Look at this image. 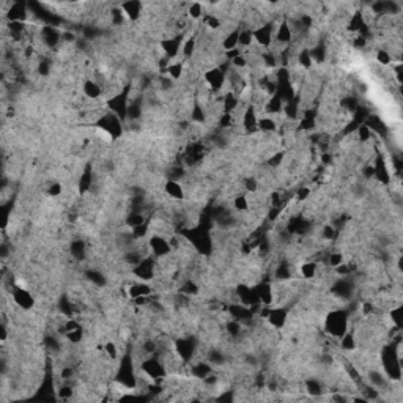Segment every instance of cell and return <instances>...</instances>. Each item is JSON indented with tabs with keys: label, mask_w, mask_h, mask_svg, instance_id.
I'll return each mask as SVG.
<instances>
[{
	"label": "cell",
	"mask_w": 403,
	"mask_h": 403,
	"mask_svg": "<svg viewBox=\"0 0 403 403\" xmlns=\"http://www.w3.org/2000/svg\"><path fill=\"white\" fill-rule=\"evenodd\" d=\"M304 391L310 397H320L323 394V385L320 380L316 378H309L304 381Z\"/></svg>",
	"instance_id": "484cf974"
},
{
	"label": "cell",
	"mask_w": 403,
	"mask_h": 403,
	"mask_svg": "<svg viewBox=\"0 0 403 403\" xmlns=\"http://www.w3.org/2000/svg\"><path fill=\"white\" fill-rule=\"evenodd\" d=\"M343 263V254L342 252H331L328 257H326V265L329 268H337L339 265Z\"/></svg>",
	"instance_id": "60d3db41"
},
{
	"label": "cell",
	"mask_w": 403,
	"mask_h": 403,
	"mask_svg": "<svg viewBox=\"0 0 403 403\" xmlns=\"http://www.w3.org/2000/svg\"><path fill=\"white\" fill-rule=\"evenodd\" d=\"M124 222H126V225L132 230V228H136L139 225H142L143 222H147L145 217H143V214L140 213V211H134V213H129L126 216V219H124Z\"/></svg>",
	"instance_id": "836d02e7"
},
{
	"label": "cell",
	"mask_w": 403,
	"mask_h": 403,
	"mask_svg": "<svg viewBox=\"0 0 403 403\" xmlns=\"http://www.w3.org/2000/svg\"><path fill=\"white\" fill-rule=\"evenodd\" d=\"M51 70H52L51 59H46V57L40 59V62H38V65H36V73L40 76H43V78H46V76L51 74Z\"/></svg>",
	"instance_id": "74e56055"
},
{
	"label": "cell",
	"mask_w": 403,
	"mask_h": 403,
	"mask_svg": "<svg viewBox=\"0 0 403 403\" xmlns=\"http://www.w3.org/2000/svg\"><path fill=\"white\" fill-rule=\"evenodd\" d=\"M202 22H203V25L208 28V30H213V32L220 30V27H222V22H220L219 16H216L214 13H208V11H205L203 17H202Z\"/></svg>",
	"instance_id": "83f0119b"
},
{
	"label": "cell",
	"mask_w": 403,
	"mask_h": 403,
	"mask_svg": "<svg viewBox=\"0 0 403 403\" xmlns=\"http://www.w3.org/2000/svg\"><path fill=\"white\" fill-rule=\"evenodd\" d=\"M316 271H318V265H316V262H304L300 266V273H301L304 281H312L316 276Z\"/></svg>",
	"instance_id": "f1b7e54d"
},
{
	"label": "cell",
	"mask_w": 403,
	"mask_h": 403,
	"mask_svg": "<svg viewBox=\"0 0 403 403\" xmlns=\"http://www.w3.org/2000/svg\"><path fill=\"white\" fill-rule=\"evenodd\" d=\"M40 40L47 49H55L62 43V33L59 28L52 25H41L40 27Z\"/></svg>",
	"instance_id": "ba28073f"
},
{
	"label": "cell",
	"mask_w": 403,
	"mask_h": 403,
	"mask_svg": "<svg viewBox=\"0 0 403 403\" xmlns=\"http://www.w3.org/2000/svg\"><path fill=\"white\" fill-rule=\"evenodd\" d=\"M375 59H377L380 66H389V65H392V60H394L392 59V54L388 49H378L375 52Z\"/></svg>",
	"instance_id": "8d00e7d4"
},
{
	"label": "cell",
	"mask_w": 403,
	"mask_h": 403,
	"mask_svg": "<svg viewBox=\"0 0 403 403\" xmlns=\"http://www.w3.org/2000/svg\"><path fill=\"white\" fill-rule=\"evenodd\" d=\"M70 252L76 260L79 262L85 260V258H87V243H85L84 239H74L70 244Z\"/></svg>",
	"instance_id": "44dd1931"
},
{
	"label": "cell",
	"mask_w": 403,
	"mask_h": 403,
	"mask_svg": "<svg viewBox=\"0 0 403 403\" xmlns=\"http://www.w3.org/2000/svg\"><path fill=\"white\" fill-rule=\"evenodd\" d=\"M92 185H93V177H92V172L90 169L87 167L84 172H82V175L79 177V181H78V189H79V194L81 196H85L89 193V191L92 189Z\"/></svg>",
	"instance_id": "cb8c5ba5"
},
{
	"label": "cell",
	"mask_w": 403,
	"mask_h": 403,
	"mask_svg": "<svg viewBox=\"0 0 403 403\" xmlns=\"http://www.w3.org/2000/svg\"><path fill=\"white\" fill-rule=\"evenodd\" d=\"M274 32H276V22L274 21H268L260 25H257L252 28V36H254V43L265 49H271V46L274 43Z\"/></svg>",
	"instance_id": "277c9868"
},
{
	"label": "cell",
	"mask_w": 403,
	"mask_h": 403,
	"mask_svg": "<svg viewBox=\"0 0 403 403\" xmlns=\"http://www.w3.org/2000/svg\"><path fill=\"white\" fill-rule=\"evenodd\" d=\"M62 194H63V186H62V183H59V181H54V183H51L49 188H47V196L60 197Z\"/></svg>",
	"instance_id": "ee69618b"
},
{
	"label": "cell",
	"mask_w": 403,
	"mask_h": 403,
	"mask_svg": "<svg viewBox=\"0 0 403 403\" xmlns=\"http://www.w3.org/2000/svg\"><path fill=\"white\" fill-rule=\"evenodd\" d=\"M238 36H239V27L233 28L232 32H228L222 38V41H220V47H222L225 52L238 49Z\"/></svg>",
	"instance_id": "603a6c76"
},
{
	"label": "cell",
	"mask_w": 403,
	"mask_h": 403,
	"mask_svg": "<svg viewBox=\"0 0 403 403\" xmlns=\"http://www.w3.org/2000/svg\"><path fill=\"white\" fill-rule=\"evenodd\" d=\"M148 249L151 251V255L156 258H166L172 254V246L169 243L167 236L155 233L148 239Z\"/></svg>",
	"instance_id": "5b68a950"
},
{
	"label": "cell",
	"mask_w": 403,
	"mask_h": 403,
	"mask_svg": "<svg viewBox=\"0 0 403 403\" xmlns=\"http://www.w3.org/2000/svg\"><path fill=\"white\" fill-rule=\"evenodd\" d=\"M120 9L123 11L124 17L129 19L131 22H136L139 21V17L142 14V9H143V5L137 0H129V2H124L120 5Z\"/></svg>",
	"instance_id": "9a60e30c"
},
{
	"label": "cell",
	"mask_w": 403,
	"mask_h": 403,
	"mask_svg": "<svg viewBox=\"0 0 403 403\" xmlns=\"http://www.w3.org/2000/svg\"><path fill=\"white\" fill-rule=\"evenodd\" d=\"M274 41L277 44H281L282 47H287L290 46L292 41H293V30L287 21V17L282 19V21L276 25V32H274Z\"/></svg>",
	"instance_id": "4fadbf2b"
},
{
	"label": "cell",
	"mask_w": 403,
	"mask_h": 403,
	"mask_svg": "<svg viewBox=\"0 0 403 403\" xmlns=\"http://www.w3.org/2000/svg\"><path fill=\"white\" fill-rule=\"evenodd\" d=\"M339 345H340L342 351H347V353L354 351V350H356V347H358L356 335H354V332L347 331V332H345V334L342 335V337L339 339Z\"/></svg>",
	"instance_id": "d4e9b609"
},
{
	"label": "cell",
	"mask_w": 403,
	"mask_h": 403,
	"mask_svg": "<svg viewBox=\"0 0 403 403\" xmlns=\"http://www.w3.org/2000/svg\"><path fill=\"white\" fill-rule=\"evenodd\" d=\"M97 126L101 131H104L105 134H109L110 139H118L123 134V121L115 113L109 112L107 109H105V112L98 117Z\"/></svg>",
	"instance_id": "3957f363"
},
{
	"label": "cell",
	"mask_w": 403,
	"mask_h": 403,
	"mask_svg": "<svg viewBox=\"0 0 403 403\" xmlns=\"http://www.w3.org/2000/svg\"><path fill=\"white\" fill-rule=\"evenodd\" d=\"M254 43V36H252V28L243 27L239 28V36H238V46L243 47V49H249Z\"/></svg>",
	"instance_id": "4316f807"
},
{
	"label": "cell",
	"mask_w": 403,
	"mask_h": 403,
	"mask_svg": "<svg viewBox=\"0 0 403 403\" xmlns=\"http://www.w3.org/2000/svg\"><path fill=\"white\" fill-rule=\"evenodd\" d=\"M211 372H214L213 366H211L209 362H197L194 366H191V370H189V375L193 378H199V380H203L206 378Z\"/></svg>",
	"instance_id": "ffe728a7"
},
{
	"label": "cell",
	"mask_w": 403,
	"mask_h": 403,
	"mask_svg": "<svg viewBox=\"0 0 403 403\" xmlns=\"http://www.w3.org/2000/svg\"><path fill=\"white\" fill-rule=\"evenodd\" d=\"M233 209L238 211V213H247L251 209V202H249L247 196L244 194H238L233 199Z\"/></svg>",
	"instance_id": "4dcf8cb0"
},
{
	"label": "cell",
	"mask_w": 403,
	"mask_h": 403,
	"mask_svg": "<svg viewBox=\"0 0 403 403\" xmlns=\"http://www.w3.org/2000/svg\"><path fill=\"white\" fill-rule=\"evenodd\" d=\"M266 321L271 328L282 329L287 324V321H289V309H285V307H281V305L271 307L270 313H268V316H266Z\"/></svg>",
	"instance_id": "8fae6325"
},
{
	"label": "cell",
	"mask_w": 403,
	"mask_h": 403,
	"mask_svg": "<svg viewBox=\"0 0 403 403\" xmlns=\"http://www.w3.org/2000/svg\"><path fill=\"white\" fill-rule=\"evenodd\" d=\"M84 335H85L84 329L79 328V329H76V331L66 332V334H65V337H66V340H68L70 343H81V342L84 340Z\"/></svg>",
	"instance_id": "b9f144b4"
},
{
	"label": "cell",
	"mask_w": 403,
	"mask_h": 403,
	"mask_svg": "<svg viewBox=\"0 0 403 403\" xmlns=\"http://www.w3.org/2000/svg\"><path fill=\"white\" fill-rule=\"evenodd\" d=\"M356 136H358V140L361 143H366V142H369L373 137V132L366 126V124L362 123L361 126H358V129H356Z\"/></svg>",
	"instance_id": "ab89813d"
},
{
	"label": "cell",
	"mask_w": 403,
	"mask_h": 403,
	"mask_svg": "<svg viewBox=\"0 0 403 403\" xmlns=\"http://www.w3.org/2000/svg\"><path fill=\"white\" fill-rule=\"evenodd\" d=\"M196 49H197V38L196 36H189L188 40L183 43V47H181V54H183V57L188 60V59H191V57H194Z\"/></svg>",
	"instance_id": "1f68e13d"
},
{
	"label": "cell",
	"mask_w": 403,
	"mask_h": 403,
	"mask_svg": "<svg viewBox=\"0 0 403 403\" xmlns=\"http://www.w3.org/2000/svg\"><path fill=\"white\" fill-rule=\"evenodd\" d=\"M30 9H28V3L24 2H13L8 6V11L5 13L8 22H25Z\"/></svg>",
	"instance_id": "9c48e42d"
},
{
	"label": "cell",
	"mask_w": 403,
	"mask_h": 403,
	"mask_svg": "<svg viewBox=\"0 0 403 403\" xmlns=\"http://www.w3.org/2000/svg\"><path fill=\"white\" fill-rule=\"evenodd\" d=\"M181 44H183V40H181V35L178 36H170V38H164L161 41V47L164 51V55L167 57L169 60L177 59L178 54L181 52Z\"/></svg>",
	"instance_id": "5bb4252c"
},
{
	"label": "cell",
	"mask_w": 403,
	"mask_h": 403,
	"mask_svg": "<svg viewBox=\"0 0 403 403\" xmlns=\"http://www.w3.org/2000/svg\"><path fill=\"white\" fill-rule=\"evenodd\" d=\"M102 351H104V354L105 356H107L110 361H117L118 359V345L115 343L113 340H109V342H105L104 345H102Z\"/></svg>",
	"instance_id": "e575fe53"
},
{
	"label": "cell",
	"mask_w": 403,
	"mask_h": 403,
	"mask_svg": "<svg viewBox=\"0 0 403 403\" xmlns=\"http://www.w3.org/2000/svg\"><path fill=\"white\" fill-rule=\"evenodd\" d=\"M57 394H59L60 399L63 400H68L74 396V389L70 386V385H66V383H63V385L59 388V391H57Z\"/></svg>",
	"instance_id": "7bdbcfd3"
},
{
	"label": "cell",
	"mask_w": 403,
	"mask_h": 403,
	"mask_svg": "<svg viewBox=\"0 0 403 403\" xmlns=\"http://www.w3.org/2000/svg\"><path fill=\"white\" fill-rule=\"evenodd\" d=\"M257 128L263 134H274L279 129V123H277L270 115H263V117H258Z\"/></svg>",
	"instance_id": "d6986e66"
},
{
	"label": "cell",
	"mask_w": 403,
	"mask_h": 403,
	"mask_svg": "<svg viewBox=\"0 0 403 403\" xmlns=\"http://www.w3.org/2000/svg\"><path fill=\"white\" fill-rule=\"evenodd\" d=\"M296 63H298L302 70H310L313 66V62H312V57H310V52H309V47H302L300 49L298 55H296Z\"/></svg>",
	"instance_id": "f546056e"
},
{
	"label": "cell",
	"mask_w": 403,
	"mask_h": 403,
	"mask_svg": "<svg viewBox=\"0 0 403 403\" xmlns=\"http://www.w3.org/2000/svg\"><path fill=\"white\" fill-rule=\"evenodd\" d=\"M203 78H205L206 87L213 93H217V92L222 90L225 82H227V74L220 70L219 66H214V68H209L208 71H205Z\"/></svg>",
	"instance_id": "8992f818"
},
{
	"label": "cell",
	"mask_w": 403,
	"mask_h": 403,
	"mask_svg": "<svg viewBox=\"0 0 403 403\" xmlns=\"http://www.w3.org/2000/svg\"><path fill=\"white\" fill-rule=\"evenodd\" d=\"M82 92H84L85 97L92 101H100V98H102V95H104V89L100 85V82H97L95 79L84 81Z\"/></svg>",
	"instance_id": "e0dca14e"
},
{
	"label": "cell",
	"mask_w": 403,
	"mask_h": 403,
	"mask_svg": "<svg viewBox=\"0 0 403 403\" xmlns=\"http://www.w3.org/2000/svg\"><path fill=\"white\" fill-rule=\"evenodd\" d=\"M257 123H258V113H257L255 105L247 104V107L241 113V126H243V131L246 134H255L258 131Z\"/></svg>",
	"instance_id": "30bf717a"
},
{
	"label": "cell",
	"mask_w": 403,
	"mask_h": 403,
	"mask_svg": "<svg viewBox=\"0 0 403 403\" xmlns=\"http://www.w3.org/2000/svg\"><path fill=\"white\" fill-rule=\"evenodd\" d=\"M129 92H131V89H129V85H128V87H124L121 92L113 93V97H110L107 101H105V109L117 115V117L123 123H126V120H128Z\"/></svg>",
	"instance_id": "7a4b0ae2"
},
{
	"label": "cell",
	"mask_w": 403,
	"mask_h": 403,
	"mask_svg": "<svg viewBox=\"0 0 403 403\" xmlns=\"http://www.w3.org/2000/svg\"><path fill=\"white\" fill-rule=\"evenodd\" d=\"M162 74L169 76L172 81H180L185 74V62H181V60L172 62L170 65H167V68L164 70Z\"/></svg>",
	"instance_id": "7402d4cb"
},
{
	"label": "cell",
	"mask_w": 403,
	"mask_h": 403,
	"mask_svg": "<svg viewBox=\"0 0 403 403\" xmlns=\"http://www.w3.org/2000/svg\"><path fill=\"white\" fill-rule=\"evenodd\" d=\"M373 177L377 178V181L383 186H388L391 185V174H389V169H388V164H386V159L383 155H377L375 156V162H373Z\"/></svg>",
	"instance_id": "7c38bea8"
},
{
	"label": "cell",
	"mask_w": 403,
	"mask_h": 403,
	"mask_svg": "<svg viewBox=\"0 0 403 403\" xmlns=\"http://www.w3.org/2000/svg\"><path fill=\"white\" fill-rule=\"evenodd\" d=\"M205 14V5L200 2H193L188 5V16L194 21H199Z\"/></svg>",
	"instance_id": "d6a6232c"
},
{
	"label": "cell",
	"mask_w": 403,
	"mask_h": 403,
	"mask_svg": "<svg viewBox=\"0 0 403 403\" xmlns=\"http://www.w3.org/2000/svg\"><path fill=\"white\" fill-rule=\"evenodd\" d=\"M11 300L14 301V304L19 307V309H22V310H32L36 304L33 295L27 289H24V287H13Z\"/></svg>",
	"instance_id": "52a82bcc"
},
{
	"label": "cell",
	"mask_w": 403,
	"mask_h": 403,
	"mask_svg": "<svg viewBox=\"0 0 403 403\" xmlns=\"http://www.w3.org/2000/svg\"><path fill=\"white\" fill-rule=\"evenodd\" d=\"M128 296L131 300H136V298H140V296H151L155 293V289H153V285H150L148 282H134L128 287Z\"/></svg>",
	"instance_id": "2e32d148"
},
{
	"label": "cell",
	"mask_w": 403,
	"mask_h": 403,
	"mask_svg": "<svg viewBox=\"0 0 403 403\" xmlns=\"http://www.w3.org/2000/svg\"><path fill=\"white\" fill-rule=\"evenodd\" d=\"M389 316H391V321L394 323V328L402 329V305L400 304H397L396 307H391Z\"/></svg>",
	"instance_id": "f35d334b"
},
{
	"label": "cell",
	"mask_w": 403,
	"mask_h": 403,
	"mask_svg": "<svg viewBox=\"0 0 403 403\" xmlns=\"http://www.w3.org/2000/svg\"><path fill=\"white\" fill-rule=\"evenodd\" d=\"M164 193L172 199V200H185V188L180 181L175 180H167L164 185Z\"/></svg>",
	"instance_id": "ac0fdd59"
},
{
	"label": "cell",
	"mask_w": 403,
	"mask_h": 403,
	"mask_svg": "<svg viewBox=\"0 0 403 403\" xmlns=\"http://www.w3.org/2000/svg\"><path fill=\"white\" fill-rule=\"evenodd\" d=\"M85 276H87L89 282L95 284L97 287H104V285H105V277H104V274H102L101 271H98V270H90V271L85 273Z\"/></svg>",
	"instance_id": "d590c367"
},
{
	"label": "cell",
	"mask_w": 403,
	"mask_h": 403,
	"mask_svg": "<svg viewBox=\"0 0 403 403\" xmlns=\"http://www.w3.org/2000/svg\"><path fill=\"white\" fill-rule=\"evenodd\" d=\"M348 321H350V313L345 309H335L331 310L324 318V331L328 335L334 339H340L342 335L348 331Z\"/></svg>",
	"instance_id": "6da1fadb"
}]
</instances>
